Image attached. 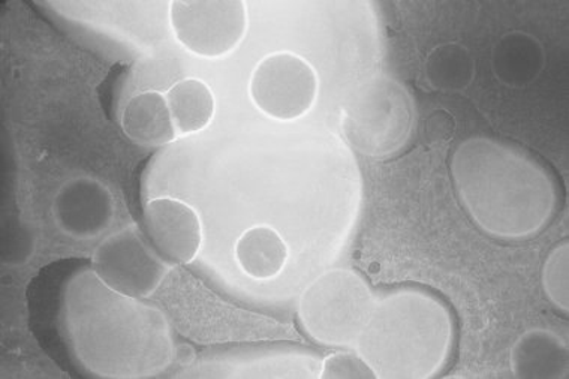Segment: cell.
I'll return each instance as SVG.
<instances>
[{
	"mask_svg": "<svg viewBox=\"0 0 569 379\" xmlns=\"http://www.w3.org/2000/svg\"><path fill=\"white\" fill-rule=\"evenodd\" d=\"M369 283L357 271H326L300 297L306 333L327 347H356L375 306Z\"/></svg>",
	"mask_w": 569,
	"mask_h": 379,
	"instance_id": "obj_4",
	"label": "cell"
},
{
	"mask_svg": "<svg viewBox=\"0 0 569 379\" xmlns=\"http://www.w3.org/2000/svg\"><path fill=\"white\" fill-rule=\"evenodd\" d=\"M54 218L64 235L79 240L92 239L113 221V196L98 180H71L56 196Z\"/></svg>",
	"mask_w": 569,
	"mask_h": 379,
	"instance_id": "obj_10",
	"label": "cell"
},
{
	"mask_svg": "<svg viewBox=\"0 0 569 379\" xmlns=\"http://www.w3.org/2000/svg\"><path fill=\"white\" fill-rule=\"evenodd\" d=\"M455 322L438 297L400 288L375 301L356 350L378 379L438 377L450 360Z\"/></svg>",
	"mask_w": 569,
	"mask_h": 379,
	"instance_id": "obj_3",
	"label": "cell"
},
{
	"mask_svg": "<svg viewBox=\"0 0 569 379\" xmlns=\"http://www.w3.org/2000/svg\"><path fill=\"white\" fill-rule=\"evenodd\" d=\"M493 67L503 83L526 86L536 80L545 67V51L528 33L506 34L495 47Z\"/></svg>",
	"mask_w": 569,
	"mask_h": 379,
	"instance_id": "obj_15",
	"label": "cell"
},
{
	"mask_svg": "<svg viewBox=\"0 0 569 379\" xmlns=\"http://www.w3.org/2000/svg\"><path fill=\"white\" fill-rule=\"evenodd\" d=\"M321 81L317 69L295 51H274L252 69L249 98L266 118L296 122L317 106Z\"/></svg>",
	"mask_w": 569,
	"mask_h": 379,
	"instance_id": "obj_6",
	"label": "cell"
},
{
	"mask_svg": "<svg viewBox=\"0 0 569 379\" xmlns=\"http://www.w3.org/2000/svg\"><path fill=\"white\" fill-rule=\"evenodd\" d=\"M451 178L469 217L496 239H529L549 226L558 209L549 170L526 150L496 138L461 141L452 153Z\"/></svg>",
	"mask_w": 569,
	"mask_h": 379,
	"instance_id": "obj_1",
	"label": "cell"
},
{
	"mask_svg": "<svg viewBox=\"0 0 569 379\" xmlns=\"http://www.w3.org/2000/svg\"><path fill=\"white\" fill-rule=\"evenodd\" d=\"M120 124L128 140L142 148H163L179 138L166 93L159 90L133 94L124 106Z\"/></svg>",
	"mask_w": 569,
	"mask_h": 379,
	"instance_id": "obj_12",
	"label": "cell"
},
{
	"mask_svg": "<svg viewBox=\"0 0 569 379\" xmlns=\"http://www.w3.org/2000/svg\"><path fill=\"white\" fill-rule=\"evenodd\" d=\"M568 265H569V245L568 241L556 245L549 257L546 258L542 267V290L547 299L556 309L567 313L569 309L568 295Z\"/></svg>",
	"mask_w": 569,
	"mask_h": 379,
	"instance_id": "obj_17",
	"label": "cell"
},
{
	"mask_svg": "<svg viewBox=\"0 0 569 379\" xmlns=\"http://www.w3.org/2000/svg\"><path fill=\"white\" fill-rule=\"evenodd\" d=\"M511 372L520 379L568 378L569 352L567 340L555 331H525L511 348Z\"/></svg>",
	"mask_w": 569,
	"mask_h": 379,
	"instance_id": "obj_11",
	"label": "cell"
},
{
	"mask_svg": "<svg viewBox=\"0 0 569 379\" xmlns=\"http://www.w3.org/2000/svg\"><path fill=\"white\" fill-rule=\"evenodd\" d=\"M64 325L80 365L98 377H148L170 363V331L162 313L110 290L93 271L69 288Z\"/></svg>",
	"mask_w": 569,
	"mask_h": 379,
	"instance_id": "obj_2",
	"label": "cell"
},
{
	"mask_svg": "<svg viewBox=\"0 0 569 379\" xmlns=\"http://www.w3.org/2000/svg\"><path fill=\"white\" fill-rule=\"evenodd\" d=\"M456 132L455 116L447 110H435L427 118L426 138L430 146H446L450 143Z\"/></svg>",
	"mask_w": 569,
	"mask_h": 379,
	"instance_id": "obj_19",
	"label": "cell"
},
{
	"mask_svg": "<svg viewBox=\"0 0 569 379\" xmlns=\"http://www.w3.org/2000/svg\"><path fill=\"white\" fill-rule=\"evenodd\" d=\"M234 258L248 278L266 282L282 275L290 248L274 227L260 223L241 232L234 245Z\"/></svg>",
	"mask_w": 569,
	"mask_h": 379,
	"instance_id": "obj_13",
	"label": "cell"
},
{
	"mask_svg": "<svg viewBox=\"0 0 569 379\" xmlns=\"http://www.w3.org/2000/svg\"><path fill=\"white\" fill-rule=\"evenodd\" d=\"M166 97L179 137L206 131L217 116L218 103L213 89L198 77L176 81L167 90Z\"/></svg>",
	"mask_w": 569,
	"mask_h": 379,
	"instance_id": "obj_14",
	"label": "cell"
},
{
	"mask_svg": "<svg viewBox=\"0 0 569 379\" xmlns=\"http://www.w3.org/2000/svg\"><path fill=\"white\" fill-rule=\"evenodd\" d=\"M321 379H378L372 366L359 355L352 351H336L322 360Z\"/></svg>",
	"mask_w": 569,
	"mask_h": 379,
	"instance_id": "obj_18",
	"label": "cell"
},
{
	"mask_svg": "<svg viewBox=\"0 0 569 379\" xmlns=\"http://www.w3.org/2000/svg\"><path fill=\"white\" fill-rule=\"evenodd\" d=\"M142 228L154 251L174 266L197 260L204 240V228L196 207L176 197L152 198L142 209Z\"/></svg>",
	"mask_w": 569,
	"mask_h": 379,
	"instance_id": "obj_9",
	"label": "cell"
},
{
	"mask_svg": "<svg viewBox=\"0 0 569 379\" xmlns=\"http://www.w3.org/2000/svg\"><path fill=\"white\" fill-rule=\"evenodd\" d=\"M170 269L137 227L114 232L92 256V271L99 281L131 299L144 300L152 296Z\"/></svg>",
	"mask_w": 569,
	"mask_h": 379,
	"instance_id": "obj_7",
	"label": "cell"
},
{
	"mask_svg": "<svg viewBox=\"0 0 569 379\" xmlns=\"http://www.w3.org/2000/svg\"><path fill=\"white\" fill-rule=\"evenodd\" d=\"M168 21L176 41L206 60L227 58L239 49L249 29L243 0H174Z\"/></svg>",
	"mask_w": 569,
	"mask_h": 379,
	"instance_id": "obj_5",
	"label": "cell"
},
{
	"mask_svg": "<svg viewBox=\"0 0 569 379\" xmlns=\"http://www.w3.org/2000/svg\"><path fill=\"white\" fill-rule=\"evenodd\" d=\"M476 64L471 53L459 44H443L432 50L426 60V77L441 92H460L473 79Z\"/></svg>",
	"mask_w": 569,
	"mask_h": 379,
	"instance_id": "obj_16",
	"label": "cell"
},
{
	"mask_svg": "<svg viewBox=\"0 0 569 379\" xmlns=\"http://www.w3.org/2000/svg\"><path fill=\"white\" fill-rule=\"evenodd\" d=\"M357 146L369 157H383L402 148L412 131L411 94L393 79L370 81L352 118Z\"/></svg>",
	"mask_w": 569,
	"mask_h": 379,
	"instance_id": "obj_8",
	"label": "cell"
}]
</instances>
